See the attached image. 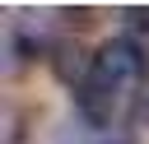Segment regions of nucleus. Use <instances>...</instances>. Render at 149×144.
<instances>
[{"label":"nucleus","mask_w":149,"mask_h":144,"mask_svg":"<svg viewBox=\"0 0 149 144\" xmlns=\"http://www.w3.org/2000/svg\"><path fill=\"white\" fill-rule=\"evenodd\" d=\"M93 84H102L107 93L126 98L130 107H140V93H144V79H149V51L135 42V37H107L98 51H93Z\"/></svg>","instance_id":"f257e3e1"},{"label":"nucleus","mask_w":149,"mask_h":144,"mask_svg":"<svg viewBox=\"0 0 149 144\" xmlns=\"http://www.w3.org/2000/svg\"><path fill=\"white\" fill-rule=\"evenodd\" d=\"M47 65H51L56 84H65V88H84V79L93 74V56H88V51H84L74 37H61V42L51 46Z\"/></svg>","instance_id":"f03ea898"},{"label":"nucleus","mask_w":149,"mask_h":144,"mask_svg":"<svg viewBox=\"0 0 149 144\" xmlns=\"http://www.w3.org/2000/svg\"><path fill=\"white\" fill-rule=\"evenodd\" d=\"M121 19H126L130 28H140V33H149V9H144V5H130V9H121Z\"/></svg>","instance_id":"7ed1b4c3"},{"label":"nucleus","mask_w":149,"mask_h":144,"mask_svg":"<svg viewBox=\"0 0 149 144\" xmlns=\"http://www.w3.org/2000/svg\"><path fill=\"white\" fill-rule=\"evenodd\" d=\"M61 19L74 23V28H88V23H93V9H61Z\"/></svg>","instance_id":"20e7f679"},{"label":"nucleus","mask_w":149,"mask_h":144,"mask_svg":"<svg viewBox=\"0 0 149 144\" xmlns=\"http://www.w3.org/2000/svg\"><path fill=\"white\" fill-rule=\"evenodd\" d=\"M135 121H149V93L140 98V107H135Z\"/></svg>","instance_id":"39448f33"}]
</instances>
